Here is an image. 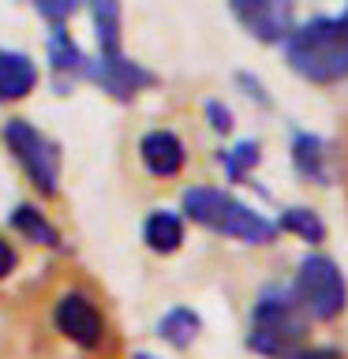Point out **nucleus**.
Listing matches in <instances>:
<instances>
[{
  "mask_svg": "<svg viewBox=\"0 0 348 359\" xmlns=\"http://www.w3.org/2000/svg\"><path fill=\"white\" fill-rule=\"evenodd\" d=\"M86 83H94L101 94H109L112 101L120 105H131L142 90H154L161 79L157 72H150L146 64L131 60L128 53H112V56H86V72H83Z\"/></svg>",
  "mask_w": 348,
  "mask_h": 359,
  "instance_id": "7",
  "label": "nucleus"
},
{
  "mask_svg": "<svg viewBox=\"0 0 348 359\" xmlns=\"http://www.w3.org/2000/svg\"><path fill=\"white\" fill-rule=\"evenodd\" d=\"M288 359H344V352L333 344H303L300 352H292Z\"/></svg>",
  "mask_w": 348,
  "mask_h": 359,
  "instance_id": "22",
  "label": "nucleus"
},
{
  "mask_svg": "<svg viewBox=\"0 0 348 359\" xmlns=\"http://www.w3.org/2000/svg\"><path fill=\"white\" fill-rule=\"evenodd\" d=\"M90 30H94V45L98 56H112L123 53V8L112 4V0H94L86 8Z\"/></svg>",
  "mask_w": 348,
  "mask_h": 359,
  "instance_id": "15",
  "label": "nucleus"
},
{
  "mask_svg": "<svg viewBox=\"0 0 348 359\" xmlns=\"http://www.w3.org/2000/svg\"><path fill=\"white\" fill-rule=\"evenodd\" d=\"M288 157H292V168H296L300 180L319 184V187L333 184V176H337V146L330 139H322V135H314V131H292Z\"/></svg>",
  "mask_w": 348,
  "mask_h": 359,
  "instance_id": "11",
  "label": "nucleus"
},
{
  "mask_svg": "<svg viewBox=\"0 0 348 359\" xmlns=\"http://www.w3.org/2000/svg\"><path fill=\"white\" fill-rule=\"evenodd\" d=\"M285 64L288 72H296L300 79H307L314 86H337L348 79V27L341 15H319L296 22V30L288 34Z\"/></svg>",
  "mask_w": 348,
  "mask_h": 359,
  "instance_id": "3",
  "label": "nucleus"
},
{
  "mask_svg": "<svg viewBox=\"0 0 348 359\" xmlns=\"http://www.w3.org/2000/svg\"><path fill=\"white\" fill-rule=\"evenodd\" d=\"M38 83H41L38 60L22 49H4V45H0V105L30 97Z\"/></svg>",
  "mask_w": 348,
  "mask_h": 359,
  "instance_id": "12",
  "label": "nucleus"
},
{
  "mask_svg": "<svg viewBox=\"0 0 348 359\" xmlns=\"http://www.w3.org/2000/svg\"><path fill=\"white\" fill-rule=\"evenodd\" d=\"M337 15H341V22H344V27H348V4H344V11H337Z\"/></svg>",
  "mask_w": 348,
  "mask_h": 359,
  "instance_id": "25",
  "label": "nucleus"
},
{
  "mask_svg": "<svg viewBox=\"0 0 348 359\" xmlns=\"http://www.w3.org/2000/svg\"><path fill=\"white\" fill-rule=\"evenodd\" d=\"M139 165L154 180H176L187 168V142L173 128H150L139 135Z\"/></svg>",
  "mask_w": 348,
  "mask_h": 359,
  "instance_id": "10",
  "label": "nucleus"
},
{
  "mask_svg": "<svg viewBox=\"0 0 348 359\" xmlns=\"http://www.w3.org/2000/svg\"><path fill=\"white\" fill-rule=\"evenodd\" d=\"M0 142H4L8 157L19 165V172L27 176V184L41 198L60 195V172H64L60 142L49 139L41 128H34L27 116H8L4 128H0Z\"/></svg>",
  "mask_w": 348,
  "mask_h": 359,
  "instance_id": "5",
  "label": "nucleus"
},
{
  "mask_svg": "<svg viewBox=\"0 0 348 359\" xmlns=\"http://www.w3.org/2000/svg\"><path fill=\"white\" fill-rule=\"evenodd\" d=\"M157 341H165L168 348H176V352H187L191 344L199 341L202 333V314L195 307H184V303H176V307H168L161 318L154 325Z\"/></svg>",
  "mask_w": 348,
  "mask_h": 359,
  "instance_id": "16",
  "label": "nucleus"
},
{
  "mask_svg": "<svg viewBox=\"0 0 348 359\" xmlns=\"http://www.w3.org/2000/svg\"><path fill=\"white\" fill-rule=\"evenodd\" d=\"M307 314L300 311L288 280H269L247 314V348L262 359H288L307 341Z\"/></svg>",
  "mask_w": 348,
  "mask_h": 359,
  "instance_id": "4",
  "label": "nucleus"
},
{
  "mask_svg": "<svg viewBox=\"0 0 348 359\" xmlns=\"http://www.w3.org/2000/svg\"><path fill=\"white\" fill-rule=\"evenodd\" d=\"M180 217L213 232V236H225V240H236L247 247H269L281 236L274 217L258 213L243 198H236L232 191L213 187V184L184 187V195H180Z\"/></svg>",
  "mask_w": 348,
  "mask_h": 359,
  "instance_id": "2",
  "label": "nucleus"
},
{
  "mask_svg": "<svg viewBox=\"0 0 348 359\" xmlns=\"http://www.w3.org/2000/svg\"><path fill=\"white\" fill-rule=\"evenodd\" d=\"M232 19L240 22V27L251 34L255 41L262 45H285L288 34L296 30V8L285 4V0H236V4H229Z\"/></svg>",
  "mask_w": 348,
  "mask_h": 359,
  "instance_id": "8",
  "label": "nucleus"
},
{
  "mask_svg": "<svg viewBox=\"0 0 348 359\" xmlns=\"http://www.w3.org/2000/svg\"><path fill=\"white\" fill-rule=\"evenodd\" d=\"M45 337L72 359H112L116 352L105 303L75 273L64 277L45 299Z\"/></svg>",
  "mask_w": 348,
  "mask_h": 359,
  "instance_id": "1",
  "label": "nucleus"
},
{
  "mask_svg": "<svg viewBox=\"0 0 348 359\" xmlns=\"http://www.w3.org/2000/svg\"><path fill=\"white\" fill-rule=\"evenodd\" d=\"M262 161V142L258 139H236L232 146H225L218 154V165L225 168V180L232 184H251V172Z\"/></svg>",
  "mask_w": 348,
  "mask_h": 359,
  "instance_id": "17",
  "label": "nucleus"
},
{
  "mask_svg": "<svg viewBox=\"0 0 348 359\" xmlns=\"http://www.w3.org/2000/svg\"><path fill=\"white\" fill-rule=\"evenodd\" d=\"M187 240V224L184 217H180L176 210H165V206H157L146 213V221H142V243L150 247L154 255H176L180 247H184Z\"/></svg>",
  "mask_w": 348,
  "mask_h": 359,
  "instance_id": "14",
  "label": "nucleus"
},
{
  "mask_svg": "<svg viewBox=\"0 0 348 359\" xmlns=\"http://www.w3.org/2000/svg\"><path fill=\"white\" fill-rule=\"evenodd\" d=\"M202 112H206L210 128L218 131V135H232L236 120H232V109L225 105V101H218V97H206V105H202Z\"/></svg>",
  "mask_w": 348,
  "mask_h": 359,
  "instance_id": "20",
  "label": "nucleus"
},
{
  "mask_svg": "<svg viewBox=\"0 0 348 359\" xmlns=\"http://www.w3.org/2000/svg\"><path fill=\"white\" fill-rule=\"evenodd\" d=\"M131 359H157V355H150V352H135Z\"/></svg>",
  "mask_w": 348,
  "mask_h": 359,
  "instance_id": "24",
  "label": "nucleus"
},
{
  "mask_svg": "<svg viewBox=\"0 0 348 359\" xmlns=\"http://www.w3.org/2000/svg\"><path fill=\"white\" fill-rule=\"evenodd\" d=\"M15 266H19V251L11 247L8 236H0V280H8L15 273Z\"/></svg>",
  "mask_w": 348,
  "mask_h": 359,
  "instance_id": "23",
  "label": "nucleus"
},
{
  "mask_svg": "<svg viewBox=\"0 0 348 359\" xmlns=\"http://www.w3.org/2000/svg\"><path fill=\"white\" fill-rule=\"evenodd\" d=\"M236 86L243 90L247 97L255 101L258 109H274V97L266 94V86H262V79H258L255 72H236Z\"/></svg>",
  "mask_w": 348,
  "mask_h": 359,
  "instance_id": "21",
  "label": "nucleus"
},
{
  "mask_svg": "<svg viewBox=\"0 0 348 359\" xmlns=\"http://www.w3.org/2000/svg\"><path fill=\"white\" fill-rule=\"evenodd\" d=\"M292 296L307 322H337L348 311V280L337 266V258L311 251L296 262V273L288 280Z\"/></svg>",
  "mask_w": 348,
  "mask_h": 359,
  "instance_id": "6",
  "label": "nucleus"
},
{
  "mask_svg": "<svg viewBox=\"0 0 348 359\" xmlns=\"http://www.w3.org/2000/svg\"><path fill=\"white\" fill-rule=\"evenodd\" d=\"M274 224H277V232H288V236H296V240L311 243V247H319L326 240V221L319 217V210H311V206H285Z\"/></svg>",
  "mask_w": 348,
  "mask_h": 359,
  "instance_id": "18",
  "label": "nucleus"
},
{
  "mask_svg": "<svg viewBox=\"0 0 348 359\" xmlns=\"http://www.w3.org/2000/svg\"><path fill=\"white\" fill-rule=\"evenodd\" d=\"M34 15L38 19H45L49 27H67L75 15H79V4H72V0H64V4H34Z\"/></svg>",
  "mask_w": 348,
  "mask_h": 359,
  "instance_id": "19",
  "label": "nucleus"
},
{
  "mask_svg": "<svg viewBox=\"0 0 348 359\" xmlns=\"http://www.w3.org/2000/svg\"><path fill=\"white\" fill-rule=\"evenodd\" d=\"M8 229L15 236H22L27 243H34V247H45V251H60L64 247L60 229L49 221V213H45L38 202H15L11 213H8Z\"/></svg>",
  "mask_w": 348,
  "mask_h": 359,
  "instance_id": "13",
  "label": "nucleus"
},
{
  "mask_svg": "<svg viewBox=\"0 0 348 359\" xmlns=\"http://www.w3.org/2000/svg\"><path fill=\"white\" fill-rule=\"evenodd\" d=\"M45 67H49V83L56 94H72L75 83H83L86 72V49L67 27H49L45 38Z\"/></svg>",
  "mask_w": 348,
  "mask_h": 359,
  "instance_id": "9",
  "label": "nucleus"
}]
</instances>
